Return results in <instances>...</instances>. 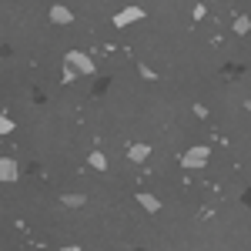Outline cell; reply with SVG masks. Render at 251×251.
Here are the masks:
<instances>
[{"mask_svg":"<svg viewBox=\"0 0 251 251\" xmlns=\"http://www.w3.org/2000/svg\"><path fill=\"white\" fill-rule=\"evenodd\" d=\"M208 148H191L188 154H181V168H204L208 164Z\"/></svg>","mask_w":251,"mask_h":251,"instance_id":"obj_1","label":"cell"},{"mask_svg":"<svg viewBox=\"0 0 251 251\" xmlns=\"http://www.w3.org/2000/svg\"><path fill=\"white\" fill-rule=\"evenodd\" d=\"M67 67H71V71H80V74H94V64L84 57V54H77V50L67 54Z\"/></svg>","mask_w":251,"mask_h":251,"instance_id":"obj_2","label":"cell"},{"mask_svg":"<svg viewBox=\"0 0 251 251\" xmlns=\"http://www.w3.org/2000/svg\"><path fill=\"white\" fill-rule=\"evenodd\" d=\"M141 17H144L141 7H127V10H121L114 17V27H127V24H134V20H141Z\"/></svg>","mask_w":251,"mask_h":251,"instance_id":"obj_3","label":"cell"},{"mask_svg":"<svg viewBox=\"0 0 251 251\" xmlns=\"http://www.w3.org/2000/svg\"><path fill=\"white\" fill-rule=\"evenodd\" d=\"M0 177L10 184V181H17V164H14V157H3L0 161Z\"/></svg>","mask_w":251,"mask_h":251,"instance_id":"obj_4","label":"cell"},{"mask_svg":"<svg viewBox=\"0 0 251 251\" xmlns=\"http://www.w3.org/2000/svg\"><path fill=\"white\" fill-rule=\"evenodd\" d=\"M50 20H54V24H71V20H74V14H71L64 3H57V7H50Z\"/></svg>","mask_w":251,"mask_h":251,"instance_id":"obj_5","label":"cell"},{"mask_svg":"<svg viewBox=\"0 0 251 251\" xmlns=\"http://www.w3.org/2000/svg\"><path fill=\"white\" fill-rule=\"evenodd\" d=\"M148 154H151V148H148V144H134V148H127V157L137 161V164H141V161H148Z\"/></svg>","mask_w":251,"mask_h":251,"instance_id":"obj_6","label":"cell"},{"mask_svg":"<svg viewBox=\"0 0 251 251\" xmlns=\"http://www.w3.org/2000/svg\"><path fill=\"white\" fill-rule=\"evenodd\" d=\"M137 201H141V204H144V208H148L151 214L161 208V201H157V198H151V194H137Z\"/></svg>","mask_w":251,"mask_h":251,"instance_id":"obj_7","label":"cell"},{"mask_svg":"<svg viewBox=\"0 0 251 251\" xmlns=\"http://www.w3.org/2000/svg\"><path fill=\"white\" fill-rule=\"evenodd\" d=\"M91 164H94L97 171H107V157L100 154V151H94V154H91Z\"/></svg>","mask_w":251,"mask_h":251,"instance_id":"obj_8","label":"cell"},{"mask_svg":"<svg viewBox=\"0 0 251 251\" xmlns=\"http://www.w3.org/2000/svg\"><path fill=\"white\" fill-rule=\"evenodd\" d=\"M64 204L67 208H80L84 204V194H64Z\"/></svg>","mask_w":251,"mask_h":251,"instance_id":"obj_9","label":"cell"},{"mask_svg":"<svg viewBox=\"0 0 251 251\" xmlns=\"http://www.w3.org/2000/svg\"><path fill=\"white\" fill-rule=\"evenodd\" d=\"M234 30H238V34H248V30H251V20L248 17H238V20H234Z\"/></svg>","mask_w":251,"mask_h":251,"instance_id":"obj_10","label":"cell"},{"mask_svg":"<svg viewBox=\"0 0 251 251\" xmlns=\"http://www.w3.org/2000/svg\"><path fill=\"white\" fill-rule=\"evenodd\" d=\"M137 71H141V77H144V80H154V77H157V74L151 71V67H148V64H137Z\"/></svg>","mask_w":251,"mask_h":251,"instance_id":"obj_11","label":"cell"},{"mask_svg":"<svg viewBox=\"0 0 251 251\" xmlns=\"http://www.w3.org/2000/svg\"><path fill=\"white\" fill-rule=\"evenodd\" d=\"M0 131L10 134V131H14V121H10V117H0Z\"/></svg>","mask_w":251,"mask_h":251,"instance_id":"obj_12","label":"cell"}]
</instances>
